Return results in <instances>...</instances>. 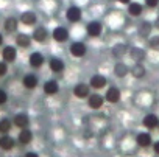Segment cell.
<instances>
[{"label":"cell","mask_w":159,"mask_h":157,"mask_svg":"<svg viewBox=\"0 0 159 157\" xmlns=\"http://www.w3.org/2000/svg\"><path fill=\"white\" fill-rule=\"evenodd\" d=\"M116 148L125 157L134 155L139 151V146H137V142H136V135H123V137H120L117 140V143H116Z\"/></svg>","instance_id":"1"},{"label":"cell","mask_w":159,"mask_h":157,"mask_svg":"<svg viewBox=\"0 0 159 157\" xmlns=\"http://www.w3.org/2000/svg\"><path fill=\"white\" fill-rule=\"evenodd\" d=\"M88 84L91 86L92 90L98 92V90L108 87V78H106L105 75H102V73H94V75L89 78V83H88Z\"/></svg>","instance_id":"2"},{"label":"cell","mask_w":159,"mask_h":157,"mask_svg":"<svg viewBox=\"0 0 159 157\" xmlns=\"http://www.w3.org/2000/svg\"><path fill=\"white\" fill-rule=\"evenodd\" d=\"M103 97H105V101H106V103H109V104H117V103H120V100H122V90H120V87H117V86H109V87H106Z\"/></svg>","instance_id":"3"},{"label":"cell","mask_w":159,"mask_h":157,"mask_svg":"<svg viewBox=\"0 0 159 157\" xmlns=\"http://www.w3.org/2000/svg\"><path fill=\"white\" fill-rule=\"evenodd\" d=\"M136 142H137V146L140 149H148V148L153 146L154 138H153L150 131H140V132L136 134Z\"/></svg>","instance_id":"4"},{"label":"cell","mask_w":159,"mask_h":157,"mask_svg":"<svg viewBox=\"0 0 159 157\" xmlns=\"http://www.w3.org/2000/svg\"><path fill=\"white\" fill-rule=\"evenodd\" d=\"M69 53L73 56V58H84L88 55V47L84 42L81 41H73L70 45H69Z\"/></svg>","instance_id":"5"},{"label":"cell","mask_w":159,"mask_h":157,"mask_svg":"<svg viewBox=\"0 0 159 157\" xmlns=\"http://www.w3.org/2000/svg\"><path fill=\"white\" fill-rule=\"evenodd\" d=\"M91 90L92 89H91V86L88 83H76L73 86V97L78 98V100H88L89 95L92 94Z\"/></svg>","instance_id":"6"},{"label":"cell","mask_w":159,"mask_h":157,"mask_svg":"<svg viewBox=\"0 0 159 157\" xmlns=\"http://www.w3.org/2000/svg\"><path fill=\"white\" fill-rule=\"evenodd\" d=\"M11 120H13V126L17 128L19 131H20V129H27V128H30V123H31L30 115L25 114V112H17Z\"/></svg>","instance_id":"7"},{"label":"cell","mask_w":159,"mask_h":157,"mask_svg":"<svg viewBox=\"0 0 159 157\" xmlns=\"http://www.w3.org/2000/svg\"><path fill=\"white\" fill-rule=\"evenodd\" d=\"M17 145V140L11 135V134H3L0 135V149L3 152H11Z\"/></svg>","instance_id":"8"},{"label":"cell","mask_w":159,"mask_h":157,"mask_svg":"<svg viewBox=\"0 0 159 157\" xmlns=\"http://www.w3.org/2000/svg\"><path fill=\"white\" fill-rule=\"evenodd\" d=\"M16 140H17V145H20V146H28V145L33 143L34 134H33V131H31L30 128L20 129L19 134H17V137H16Z\"/></svg>","instance_id":"9"},{"label":"cell","mask_w":159,"mask_h":157,"mask_svg":"<svg viewBox=\"0 0 159 157\" xmlns=\"http://www.w3.org/2000/svg\"><path fill=\"white\" fill-rule=\"evenodd\" d=\"M142 126H143L147 131H154V129H157V126H159V117H157L156 114H153V112L145 114V115L142 117Z\"/></svg>","instance_id":"10"},{"label":"cell","mask_w":159,"mask_h":157,"mask_svg":"<svg viewBox=\"0 0 159 157\" xmlns=\"http://www.w3.org/2000/svg\"><path fill=\"white\" fill-rule=\"evenodd\" d=\"M52 37H53V41L55 42H58V44H64V42H67L69 41V37H70V33H69V30L66 28V27H55L53 28V31H52Z\"/></svg>","instance_id":"11"},{"label":"cell","mask_w":159,"mask_h":157,"mask_svg":"<svg viewBox=\"0 0 159 157\" xmlns=\"http://www.w3.org/2000/svg\"><path fill=\"white\" fill-rule=\"evenodd\" d=\"M105 97L103 95H100L98 92H94V94H91L89 95V98H88V106H89V109H92V111H100L103 106H105Z\"/></svg>","instance_id":"12"},{"label":"cell","mask_w":159,"mask_h":157,"mask_svg":"<svg viewBox=\"0 0 159 157\" xmlns=\"http://www.w3.org/2000/svg\"><path fill=\"white\" fill-rule=\"evenodd\" d=\"M86 33L89 37H100L103 34V24L100 20H92L86 25Z\"/></svg>","instance_id":"13"},{"label":"cell","mask_w":159,"mask_h":157,"mask_svg":"<svg viewBox=\"0 0 159 157\" xmlns=\"http://www.w3.org/2000/svg\"><path fill=\"white\" fill-rule=\"evenodd\" d=\"M17 59V48L14 45H5L2 48V61L7 64H13Z\"/></svg>","instance_id":"14"},{"label":"cell","mask_w":159,"mask_h":157,"mask_svg":"<svg viewBox=\"0 0 159 157\" xmlns=\"http://www.w3.org/2000/svg\"><path fill=\"white\" fill-rule=\"evenodd\" d=\"M22 86L27 90H34L39 86V76L36 73H27L22 78Z\"/></svg>","instance_id":"15"},{"label":"cell","mask_w":159,"mask_h":157,"mask_svg":"<svg viewBox=\"0 0 159 157\" xmlns=\"http://www.w3.org/2000/svg\"><path fill=\"white\" fill-rule=\"evenodd\" d=\"M44 64H45V56H44L41 51H33V53H30V56H28V65H30L31 68L38 70V68H41Z\"/></svg>","instance_id":"16"},{"label":"cell","mask_w":159,"mask_h":157,"mask_svg":"<svg viewBox=\"0 0 159 157\" xmlns=\"http://www.w3.org/2000/svg\"><path fill=\"white\" fill-rule=\"evenodd\" d=\"M48 68H50L53 73L61 75V73H64V70H66V62H64L61 58L53 56V58L48 59Z\"/></svg>","instance_id":"17"},{"label":"cell","mask_w":159,"mask_h":157,"mask_svg":"<svg viewBox=\"0 0 159 157\" xmlns=\"http://www.w3.org/2000/svg\"><path fill=\"white\" fill-rule=\"evenodd\" d=\"M81 17H83V13H81V10H80L78 7H70V8H67V11H66V19H67V22H70V24H78L80 20H81Z\"/></svg>","instance_id":"18"},{"label":"cell","mask_w":159,"mask_h":157,"mask_svg":"<svg viewBox=\"0 0 159 157\" xmlns=\"http://www.w3.org/2000/svg\"><path fill=\"white\" fill-rule=\"evenodd\" d=\"M19 22L25 27H34L38 22V14L34 11H24L19 17Z\"/></svg>","instance_id":"19"},{"label":"cell","mask_w":159,"mask_h":157,"mask_svg":"<svg viewBox=\"0 0 159 157\" xmlns=\"http://www.w3.org/2000/svg\"><path fill=\"white\" fill-rule=\"evenodd\" d=\"M129 73L136 80H143L147 76V67L143 65V62H134V65L129 67Z\"/></svg>","instance_id":"20"},{"label":"cell","mask_w":159,"mask_h":157,"mask_svg":"<svg viewBox=\"0 0 159 157\" xmlns=\"http://www.w3.org/2000/svg\"><path fill=\"white\" fill-rule=\"evenodd\" d=\"M42 90L47 97H55L59 92V83L56 80H47L42 86Z\"/></svg>","instance_id":"21"},{"label":"cell","mask_w":159,"mask_h":157,"mask_svg":"<svg viewBox=\"0 0 159 157\" xmlns=\"http://www.w3.org/2000/svg\"><path fill=\"white\" fill-rule=\"evenodd\" d=\"M31 39H33L34 42H38V44L47 42V39H48V31H47V28H45V27H36L34 31H33V34H31Z\"/></svg>","instance_id":"22"},{"label":"cell","mask_w":159,"mask_h":157,"mask_svg":"<svg viewBox=\"0 0 159 157\" xmlns=\"http://www.w3.org/2000/svg\"><path fill=\"white\" fill-rule=\"evenodd\" d=\"M129 58L134 61V62H143L147 59V51L140 47H129V51H128Z\"/></svg>","instance_id":"23"},{"label":"cell","mask_w":159,"mask_h":157,"mask_svg":"<svg viewBox=\"0 0 159 157\" xmlns=\"http://www.w3.org/2000/svg\"><path fill=\"white\" fill-rule=\"evenodd\" d=\"M112 72H114L116 78L122 80V78H125L126 75H129V67H128L125 62H122V61H117V62L114 64V68H112Z\"/></svg>","instance_id":"24"},{"label":"cell","mask_w":159,"mask_h":157,"mask_svg":"<svg viewBox=\"0 0 159 157\" xmlns=\"http://www.w3.org/2000/svg\"><path fill=\"white\" fill-rule=\"evenodd\" d=\"M31 42H33L31 36H28L25 33H17L16 34V45L19 48H28L31 45Z\"/></svg>","instance_id":"25"},{"label":"cell","mask_w":159,"mask_h":157,"mask_svg":"<svg viewBox=\"0 0 159 157\" xmlns=\"http://www.w3.org/2000/svg\"><path fill=\"white\" fill-rule=\"evenodd\" d=\"M128 51H129V47L126 44H123V42H119V44H116L112 47V56L117 58V59H120L125 55H128Z\"/></svg>","instance_id":"26"},{"label":"cell","mask_w":159,"mask_h":157,"mask_svg":"<svg viewBox=\"0 0 159 157\" xmlns=\"http://www.w3.org/2000/svg\"><path fill=\"white\" fill-rule=\"evenodd\" d=\"M3 28H5L7 33H16L17 28H19V19H16V17H13V16L7 17V20H5V24H3Z\"/></svg>","instance_id":"27"},{"label":"cell","mask_w":159,"mask_h":157,"mask_svg":"<svg viewBox=\"0 0 159 157\" xmlns=\"http://www.w3.org/2000/svg\"><path fill=\"white\" fill-rule=\"evenodd\" d=\"M139 36L142 37V39H148L150 36H151V31H153V24H150V22H147V20H143L140 25H139Z\"/></svg>","instance_id":"28"},{"label":"cell","mask_w":159,"mask_h":157,"mask_svg":"<svg viewBox=\"0 0 159 157\" xmlns=\"http://www.w3.org/2000/svg\"><path fill=\"white\" fill-rule=\"evenodd\" d=\"M128 8V14L131 16V17H139L142 13H143V7H142V3H139V2H131L129 5H126Z\"/></svg>","instance_id":"29"},{"label":"cell","mask_w":159,"mask_h":157,"mask_svg":"<svg viewBox=\"0 0 159 157\" xmlns=\"http://www.w3.org/2000/svg\"><path fill=\"white\" fill-rule=\"evenodd\" d=\"M13 128H14V126H13V120H11V118H7V117L0 118V135L10 134Z\"/></svg>","instance_id":"30"},{"label":"cell","mask_w":159,"mask_h":157,"mask_svg":"<svg viewBox=\"0 0 159 157\" xmlns=\"http://www.w3.org/2000/svg\"><path fill=\"white\" fill-rule=\"evenodd\" d=\"M148 47H150L153 51H159V34L148 37Z\"/></svg>","instance_id":"31"},{"label":"cell","mask_w":159,"mask_h":157,"mask_svg":"<svg viewBox=\"0 0 159 157\" xmlns=\"http://www.w3.org/2000/svg\"><path fill=\"white\" fill-rule=\"evenodd\" d=\"M8 100H10L8 92H7V90H3V89H0V106L7 104V103H8Z\"/></svg>","instance_id":"32"},{"label":"cell","mask_w":159,"mask_h":157,"mask_svg":"<svg viewBox=\"0 0 159 157\" xmlns=\"http://www.w3.org/2000/svg\"><path fill=\"white\" fill-rule=\"evenodd\" d=\"M7 73H8V64L5 61H0V78L7 76Z\"/></svg>","instance_id":"33"},{"label":"cell","mask_w":159,"mask_h":157,"mask_svg":"<svg viewBox=\"0 0 159 157\" xmlns=\"http://www.w3.org/2000/svg\"><path fill=\"white\" fill-rule=\"evenodd\" d=\"M159 5V0H145V7L148 8H156Z\"/></svg>","instance_id":"34"},{"label":"cell","mask_w":159,"mask_h":157,"mask_svg":"<svg viewBox=\"0 0 159 157\" xmlns=\"http://www.w3.org/2000/svg\"><path fill=\"white\" fill-rule=\"evenodd\" d=\"M151 149H153V154H154V155H159V140H154V142H153Z\"/></svg>","instance_id":"35"},{"label":"cell","mask_w":159,"mask_h":157,"mask_svg":"<svg viewBox=\"0 0 159 157\" xmlns=\"http://www.w3.org/2000/svg\"><path fill=\"white\" fill-rule=\"evenodd\" d=\"M24 157H41V154L38 151H27L24 154Z\"/></svg>","instance_id":"36"},{"label":"cell","mask_w":159,"mask_h":157,"mask_svg":"<svg viewBox=\"0 0 159 157\" xmlns=\"http://www.w3.org/2000/svg\"><path fill=\"white\" fill-rule=\"evenodd\" d=\"M117 2H119V3H122V5H129V3L133 2V0H117Z\"/></svg>","instance_id":"37"},{"label":"cell","mask_w":159,"mask_h":157,"mask_svg":"<svg viewBox=\"0 0 159 157\" xmlns=\"http://www.w3.org/2000/svg\"><path fill=\"white\" fill-rule=\"evenodd\" d=\"M2 45H3V34L0 33V47H2Z\"/></svg>","instance_id":"38"},{"label":"cell","mask_w":159,"mask_h":157,"mask_svg":"<svg viewBox=\"0 0 159 157\" xmlns=\"http://www.w3.org/2000/svg\"><path fill=\"white\" fill-rule=\"evenodd\" d=\"M154 27H156V28H157V30H159V17H157V19H156V22H154Z\"/></svg>","instance_id":"39"},{"label":"cell","mask_w":159,"mask_h":157,"mask_svg":"<svg viewBox=\"0 0 159 157\" xmlns=\"http://www.w3.org/2000/svg\"><path fill=\"white\" fill-rule=\"evenodd\" d=\"M157 131H159V126H157Z\"/></svg>","instance_id":"40"}]
</instances>
